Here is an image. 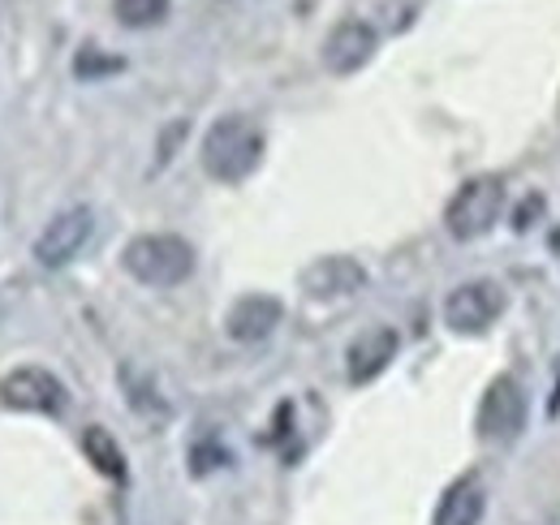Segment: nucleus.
<instances>
[{
	"instance_id": "nucleus-5",
	"label": "nucleus",
	"mask_w": 560,
	"mask_h": 525,
	"mask_svg": "<svg viewBox=\"0 0 560 525\" xmlns=\"http://www.w3.org/2000/svg\"><path fill=\"white\" fill-rule=\"evenodd\" d=\"M504 311V289L495 280H466L444 298V324L462 336L488 331Z\"/></svg>"
},
{
	"instance_id": "nucleus-15",
	"label": "nucleus",
	"mask_w": 560,
	"mask_h": 525,
	"mask_svg": "<svg viewBox=\"0 0 560 525\" xmlns=\"http://www.w3.org/2000/svg\"><path fill=\"white\" fill-rule=\"evenodd\" d=\"M121 384H126V396H130V405L139 409L142 418H168V405L155 396L151 384H142L135 371H121Z\"/></svg>"
},
{
	"instance_id": "nucleus-16",
	"label": "nucleus",
	"mask_w": 560,
	"mask_h": 525,
	"mask_svg": "<svg viewBox=\"0 0 560 525\" xmlns=\"http://www.w3.org/2000/svg\"><path fill=\"white\" fill-rule=\"evenodd\" d=\"M126 61L121 57H104L100 48H82L78 57H73V73L82 78V82H100V78H108V73H121Z\"/></svg>"
},
{
	"instance_id": "nucleus-12",
	"label": "nucleus",
	"mask_w": 560,
	"mask_h": 525,
	"mask_svg": "<svg viewBox=\"0 0 560 525\" xmlns=\"http://www.w3.org/2000/svg\"><path fill=\"white\" fill-rule=\"evenodd\" d=\"M483 513H488V491H483V482L470 474V478H457V482L440 495L431 525H479Z\"/></svg>"
},
{
	"instance_id": "nucleus-10",
	"label": "nucleus",
	"mask_w": 560,
	"mask_h": 525,
	"mask_svg": "<svg viewBox=\"0 0 560 525\" xmlns=\"http://www.w3.org/2000/svg\"><path fill=\"white\" fill-rule=\"evenodd\" d=\"M280 315H284V306H280L272 293H246V298H237V302L229 306L224 331H229L237 345H259V340H268V336L277 331Z\"/></svg>"
},
{
	"instance_id": "nucleus-13",
	"label": "nucleus",
	"mask_w": 560,
	"mask_h": 525,
	"mask_svg": "<svg viewBox=\"0 0 560 525\" xmlns=\"http://www.w3.org/2000/svg\"><path fill=\"white\" fill-rule=\"evenodd\" d=\"M82 453L91 457V465L104 474V478H126V453H121V444L113 440V431H104V427H86L82 431Z\"/></svg>"
},
{
	"instance_id": "nucleus-14",
	"label": "nucleus",
	"mask_w": 560,
	"mask_h": 525,
	"mask_svg": "<svg viewBox=\"0 0 560 525\" xmlns=\"http://www.w3.org/2000/svg\"><path fill=\"white\" fill-rule=\"evenodd\" d=\"M113 13H117V22L130 26V31H151V26L164 22L168 0H117Z\"/></svg>"
},
{
	"instance_id": "nucleus-4",
	"label": "nucleus",
	"mask_w": 560,
	"mask_h": 525,
	"mask_svg": "<svg viewBox=\"0 0 560 525\" xmlns=\"http://www.w3.org/2000/svg\"><path fill=\"white\" fill-rule=\"evenodd\" d=\"M0 405L13 409V413H39V418H57L66 413L70 405V393L66 384L44 371V366H18L0 380Z\"/></svg>"
},
{
	"instance_id": "nucleus-9",
	"label": "nucleus",
	"mask_w": 560,
	"mask_h": 525,
	"mask_svg": "<svg viewBox=\"0 0 560 525\" xmlns=\"http://www.w3.org/2000/svg\"><path fill=\"white\" fill-rule=\"evenodd\" d=\"M375 44H380V35H375L371 22L346 18V22L332 26V35L324 39V66L332 69L337 78H350V73H358V69L375 57Z\"/></svg>"
},
{
	"instance_id": "nucleus-7",
	"label": "nucleus",
	"mask_w": 560,
	"mask_h": 525,
	"mask_svg": "<svg viewBox=\"0 0 560 525\" xmlns=\"http://www.w3.org/2000/svg\"><path fill=\"white\" fill-rule=\"evenodd\" d=\"M526 427V393L517 380H495L488 393H483V405H479V435L491 440V444H509L517 440Z\"/></svg>"
},
{
	"instance_id": "nucleus-1",
	"label": "nucleus",
	"mask_w": 560,
	"mask_h": 525,
	"mask_svg": "<svg viewBox=\"0 0 560 525\" xmlns=\"http://www.w3.org/2000/svg\"><path fill=\"white\" fill-rule=\"evenodd\" d=\"M199 155H203L208 177H215V182H229V186L246 182L264 160V130L255 121H246V117H220L203 133Z\"/></svg>"
},
{
	"instance_id": "nucleus-6",
	"label": "nucleus",
	"mask_w": 560,
	"mask_h": 525,
	"mask_svg": "<svg viewBox=\"0 0 560 525\" xmlns=\"http://www.w3.org/2000/svg\"><path fill=\"white\" fill-rule=\"evenodd\" d=\"M95 233V211L91 207H70L48 220V229L35 237V259L44 267H66L82 255V246Z\"/></svg>"
},
{
	"instance_id": "nucleus-3",
	"label": "nucleus",
	"mask_w": 560,
	"mask_h": 525,
	"mask_svg": "<svg viewBox=\"0 0 560 525\" xmlns=\"http://www.w3.org/2000/svg\"><path fill=\"white\" fill-rule=\"evenodd\" d=\"M500 215H504V182L488 173V177H470L453 195V202L444 207V229L457 242H475L500 224Z\"/></svg>"
},
{
	"instance_id": "nucleus-8",
	"label": "nucleus",
	"mask_w": 560,
	"mask_h": 525,
	"mask_svg": "<svg viewBox=\"0 0 560 525\" xmlns=\"http://www.w3.org/2000/svg\"><path fill=\"white\" fill-rule=\"evenodd\" d=\"M298 284L311 302H341L366 284V267L350 255H324L298 276Z\"/></svg>"
},
{
	"instance_id": "nucleus-2",
	"label": "nucleus",
	"mask_w": 560,
	"mask_h": 525,
	"mask_svg": "<svg viewBox=\"0 0 560 525\" xmlns=\"http://www.w3.org/2000/svg\"><path fill=\"white\" fill-rule=\"evenodd\" d=\"M121 267L151 289H173L182 280H190L195 271V246L177 233H142L121 250Z\"/></svg>"
},
{
	"instance_id": "nucleus-11",
	"label": "nucleus",
	"mask_w": 560,
	"mask_h": 525,
	"mask_svg": "<svg viewBox=\"0 0 560 525\" xmlns=\"http://www.w3.org/2000/svg\"><path fill=\"white\" fill-rule=\"evenodd\" d=\"M401 336L393 328H366L362 336H353V345L346 349V375L350 384H371L388 371V362L397 358Z\"/></svg>"
}]
</instances>
